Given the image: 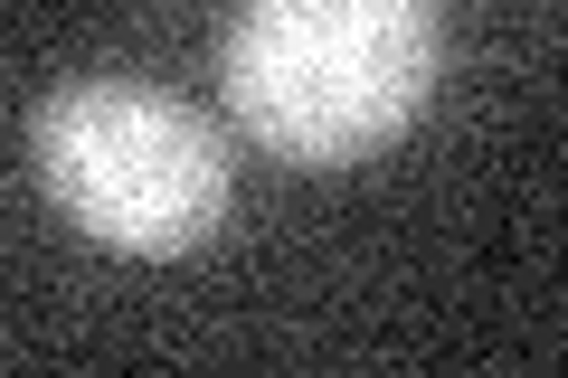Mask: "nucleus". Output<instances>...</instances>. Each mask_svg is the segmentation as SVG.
<instances>
[{
    "instance_id": "obj_1",
    "label": "nucleus",
    "mask_w": 568,
    "mask_h": 378,
    "mask_svg": "<svg viewBox=\"0 0 568 378\" xmlns=\"http://www.w3.org/2000/svg\"><path fill=\"white\" fill-rule=\"evenodd\" d=\"M436 0H246L227 20L219 85L256 152L294 171L369 161L436 95Z\"/></svg>"
},
{
    "instance_id": "obj_2",
    "label": "nucleus",
    "mask_w": 568,
    "mask_h": 378,
    "mask_svg": "<svg viewBox=\"0 0 568 378\" xmlns=\"http://www.w3.org/2000/svg\"><path fill=\"white\" fill-rule=\"evenodd\" d=\"M29 171L48 208L114 256H190L227 218V142L152 76H67L29 114Z\"/></svg>"
}]
</instances>
